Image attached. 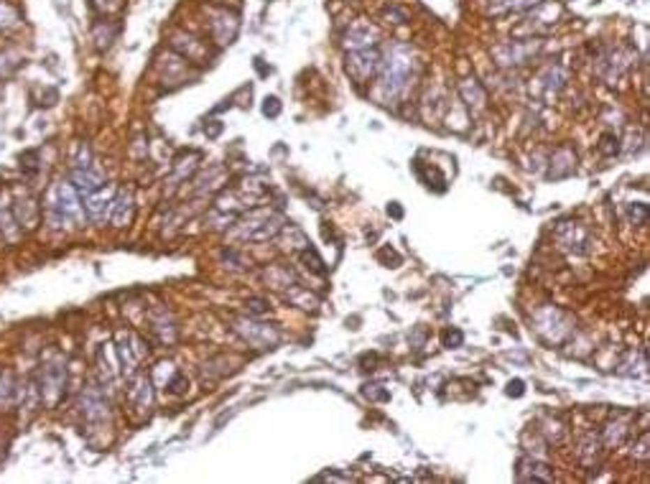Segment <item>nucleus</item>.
<instances>
[{
	"instance_id": "obj_1",
	"label": "nucleus",
	"mask_w": 650,
	"mask_h": 484,
	"mask_svg": "<svg viewBox=\"0 0 650 484\" xmlns=\"http://www.w3.org/2000/svg\"><path fill=\"white\" fill-rule=\"evenodd\" d=\"M46 212H49V222H52L54 227H64V224H69V222H82L84 212H82L80 196H77L74 184L61 181L59 187H56V194H54V201L49 204Z\"/></svg>"
},
{
	"instance_id": "obj_2",
	"label": "nucleus",
	"mask_w": 650,
	"mask_h": 484,
	"mask_svg": "<svg viewBox=\"0 0 650 484\" xmlns=\"http://www.w3.org/2000/svg\"><path fill=\"white\" fill-rule=\"evenodd\" d=\"M408 75H411V56L406 54V49L395 46V49L388 54V61H385V67H383L380 90L388 92L391 97H395L403 87H406Z\"/></svg>"
},
{
	"instance_id": "obj_3",
	"label": "nucleus",
	"mask_w": 650,
	"mask_h": 484,
	"mask_svg": "<svg viewBox=\"0 0 650 484\" xmlns=\"http://www.w3.org/2000/svg\"><path fill=\"white\" fill-rule=\"evenodd\" d=\"M64 385H67V370L59 365V362H54V365H46L44 370H41V398L46 400V405H56V403L61 400V395H64Z\"/></svg>"
},
{
	"instance_id": "obj_4",
	"label": "nucleus",
	"mask_w": 650,
	"mask_h": 484,
	"mask_svg": "<svg viewBox=\"0 0 650 484\" xmlns=\"http://www.w3.org/2000/svg\"><path fill=\"white\" fill-rule=\"evenodd\" d=\"M237 331L255 347H273L278 342V331L268 324H255V321H237Z\"/></svg>"
},
{
	"instance_id": "obj_5",
	"label": "nucleus",
	"mask_w": 650,
	"mask_h": 484,
	"mask_svg": "<svg viewBox=\"0 0 650 484\" xmlns=\"http://www.w3.org/2000/svg\"><path fill=\"white\" fill-rule=\"evenodd\" d=\"M237 29H240V21H237L235 13H227V10L212 13V33H215L220 44H232V38L237 36Z\"/></svg>"
},
{
	"instance_id": "obj_6",
	"label": "nucleus",
	"mask_w": 650,
	"mask_h": 484,
	"mask_svg": "<svg viewBox=\"0 0 650 484\" xmlns=\"http://www.w3.org/2000/svg\"><path fill=\"white\" fill-rule=\"evenodd\" d=\"M82 410H84V418H87L89 423H95V421L107 416V403H105L103 393L97 387H87L82 393Z\"/></svg>"
},
{
	"instance_id": "obj_7",
	"label": "nucleus",
	"mask_w": 650,
	"mask_h": 484,
	"mask_svg": "<svg viewBox=\"0 0 650 484\" xmlns=\"http://www.w3.org/2000/svg\"><path fill=\"white\" fill-rule=\"evenodd\" d=\"M112 207V187H100L97 192L87 194V201H84V209L89 212L92 219H103L105 212Z\"/></svg>"
},
{
	"instance_id": "obj_8",
	"label": "nucleus",
	"mask_w": 650,
	"mask_h": 484,
	"mask_svg": "<svg viewBox=\"0 0 650 484\" xmlns=\"http://www.w3.org/2000/svg\"><path fill=\"white\" fill-rule=\"evenodd\" d=\"M130 400H133L135 408H148L153 403V382L146 375H138L133 382H130Z\"/></svg>"
},
{
	"instance_id": "obj_9",
	"label": "nucleus",
	"mask_w": 650,
	"mask_h": 484,
	"mask_svg": "<svg viewBox=\"0 0 650 484\" xmlns=\"http://www.w3.org/2000/svg\"><path fill=\"white\" fill-rule=\"evenodd\" d=\"M72 184H74V189H77V192L92 194V192H97V189L103 187L105 181H103V176H100V173L92 171V166H87V169H74Z\"/></svg>"
},
{
	"instance_id": "obj_10",
	"label": "nucleus",
	"mask_w": 650,
	"mask_h": 484,
	"mask_svg": "<svg viewBox=\"0 0 650 484\" xmlns=\"http://www.w3.org/2000/svg\"><path fill=\"white\" fill-rule=\"evenodd\" d=\"M112 224L115 227H126L133 217V196L130 192H120L118 199H112Z\"/></svg>"
},
{
	"instance_id": "obj_11",
	"label": "nucleus",
	"mask_w": 650,
	"mask_h": 484,
	"mask_svg": "<svg viewBox=\"0 0 650 484\" xmlns=\"http://www.w3.org/2000/svg\"><path fill=\"white\" fill-rule=\"evenodd\" d=\"M18 398H21V387L15 385L13 373H3L0 375V408H13Z\"/></svg>"
},
{
	"instance_id": "obj_12",
	"label": "nucleus",
	"mask_w": 650,
	"mask_h": 484,
	"mask_svg": "<svg viewBox=\"0 0 650 484\" xmlns=\"http://www.w3.org/2000/svg\"><path fill=\"white\" fill-rule=\"evenodd\" d=\"M13 214H15V222L26 224V227H36L38 222V207L33 199H15L13 204Z\"/></svg>"
},
{
	"instance_id": "obj_13",
	"label": "nucleus",
	"mask_w": 650,
	"mask_h": 484,
	"mask_svg": "<svg viewBox=\"0 0 650 484\" xmlns=\"http://www.w3.org/2000/svg\"><path fill=\"white\" fill-rule=\"evenodd\" d=\"M370 44H375V31L372 29H362V31H352V33H347V46L349 49H355V52L368 49Z\"/></svg>"
},
{
	"instance_id": "obj_14",
	"label": "nucleus",
	"mask_w": 650,
	"mask_h": 484,
	"mask_svg": "<svg viewBox=\"0 0 650 484\" xmlns=\"http://www.w3.org/2000/svg\"><path fill=\"white\" fill-rule=\"evenodd\" d=\"M15 23H18V10L13 6H8L6 0H0V31L13 29Z\"/></svg>"
},
{
	"instance_id": "obj_15",
	"label": "nucleus",
	"mask_w": 650,
	"mask_h": 484,
	"mask_svg": "<svg viewBox=\"0 0 650 484\" xmlns=\"http://www.w3.org/2000/svg\"><path fill=\"white\" fill-rule=\"evenodd\" d=\"M278 112H281L278 97H268L266 102H263V115H266V118H278Z\"/></svg>"
},
{
	"instance_id": "obj_16",
	"label": "nucleus",
	"mask_w": 650,
	"mask_h": 484,
	"mask_svg": "<svg viewBox=\"0 0 650 484\" xmlns=\"http://www.w3.org/2000/svg\"><path fill=\"white\" fill-rule=\"evenodd\" d=\"M462 339H464V336H462V331H457V329L444 334V344H446V347H459V344H462Z\"/></svg>"
},
{
	"instance_id": "obj_17",
	"label": "nucleus",
	"mask_w": 650,
	"mask_h": 484,
	"mask_svg": "<svg viewBox=\"0 0 650 484\" xmlns=\"http://www.w3.org/2000/svg\"><path fill=\"white\" fill-rule=\"evenodd\" d=\"M508 395H523V382H520V380L510 382V387H508Z\"/></svg>"
},
{
	"instance_id": "obj_18",
	"label": "nucleus",
	"mask_w": 650,
	"mask_h": 484,
	"mask_svg": "<svg viewBox=\"0 0 650 484\" xmlns=\"http://www.w3.org/2000/svg\"><path fill=\"white\" fill-rule=\"evenodd\" d=\"M250 309H252L255 313L266 311V301H258V298H252V301H250Z\"/></svg>"
},
{
	"instance_id": "obj_19",
	"label": "nucleus",
	"mask_w": 650,
	"mask_h": 484,
	"mask_svg": "<svg viewBox=\"0 0 650 484\" xmlns=\"http://www.w3.org/2000/svg\"><path fill=\"white\" fill-rule=\"evenodd\" d=\"M388 212H391L393 217H400V214H403V212H400L398 207H388Z\"/></svg>"
}]
</instances>
